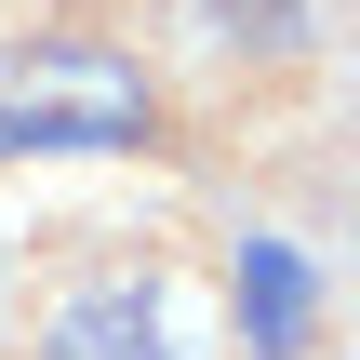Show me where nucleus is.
Wrapping results in <instances>:
<instances>
[{
  "instance_id": "7ed1b4c3",
  "label": "nucleus",
  "mask_w": 360,
  "mask_h": 360,
  "mask_svg": "<svg viewBox=\"0 0 360 360\" xmlns=\"http://www.w3.org/2000/svg\"><path fill=\"white\" fill-rule=\"evenodd\" d=\"M227 307H240V347L254 360H294L307 347V321H321V267L294 254V240H240V267H227Z\"/></svg>"
},
{
  "instance_id": "f03ea898",
  "label": "nucleus",
  "mask_w": 360,
  "mask_h": 360,
  "mask_svg": "<svg viewBox=\"0 0 360 360\" xmlns=\"http://www.w3.org/2000/svg\"><path fill=\"white\" fill-rule=\"evenodd\" d=\"M40 360H187L174 347V294H160L147 267H107V281H80V294L40 321Z\"/></svg>"
},
{
  "instance_id": "20e7f679",
  "label": "nucleus",
  "mask_w": 360,
  "mask_h": 360,
  "mask_svg": "<svg viewBox=\"0 0 360 360\" xmlns=\"http://www.w3.org/2000/svg\"><path fill=\"white\" fill-rule=\"evenodd\" d=\"M227 40H254V53H281V40H307V0H200Z\"/></svg>"
},
{
  "instance_id": "f257e3e1",
  "label": "nucleus",
  "mask_w": 360,
  "mask_h": 360,
  "mask_svg": "<svg viewBox=\"0 0 360 360\" xmlns=\"http://www.w3.org/2000/svg\"><path fill=\"white\" fill-rule=\"evenodd\" d=\"M160 134V80L94 27H27L0 53V160H120Z\"/></svg>"
},
{
  "instance_id": "39448f33",
  "label": "nucleus",
  "mask_w": 360,
  "mask_h": 360,
  "mask_svg": "<svg viewBox=\"0 0 360 360\" xmlns=\"http://www.w3.org/2000/svg\"><path fill=\"white\" fill-rule=\"evenodd\" d=\"M67 13H94V0H67Z\"/></svg>"
}]
</instances>
